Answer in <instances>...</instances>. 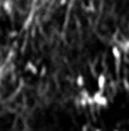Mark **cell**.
<instances>
[{
	"mask_svg": "<svg viewBox=\"0 0 129 131\" xmlns=\"http://www.w3.org/2000/svg\"><path fill=\"white\" fill-rule=\"evenodd\" d=\"M92 99H94L95 106H97V107H108V104H109L108 97H106V95L104 94V92H101V90L94 92V93H92Z\"/></svg>",
	"mask_w": 129,
	"mask_h": 131,
	"instance_id": "cell-1",
	"label": "cell"
},
{
	"mask_svg": "<svg viewBox=\"0 0 129 131\" xmlns=\"http://www.w3.org/2000/svg\"><path fill=\"white\" fill-rule=\"evenodd\" d=\"M96 87H97V90H101V92L105 90V88H106V77H105V74L101 73L96 77Z\"/></svg>",
	"mask_w": 129,
	"mask_h": 131,
	"instance_id": "cell-2",
	"label": "cell"
},
{
	"mask_svg": "<svg viewBox=\"0 0 129 131\" xmlns=\"http://www.w3.org/2000/svg\"><path fill=\"white\" fill-rule=\"evenodd\" d=\"M111 55H113V57H114V60L117 61V62H120L122 61V50L118 47V46H113L111 47Z\"/></svg>",
	"mask_w": 129,
	"mask_h": 131,
	"instance_id": "cell-3",
	"label": "cell"
},
{
	"mask_svg": "<svg viewBox=\"0 0 129 131\" xmlns=\"http://www.w3.org/2000/svg\"><path fill=\"white\" fill-rule=\"evenodd\" d=\"M25 70L29 71V73H32V74H37V73H38V69H37V66L34 65L33 61H28V62H27V65H25Z\"/></svg>",
	"mask_w": 129,
	"mask_h": 131,
	"instance_id": "cell-4",
	"label": "cell"
},
{
	"mask_svg": "<svg viewBox=\"0 0 129 131\" xmlns=\"http://www.w3.org/2000/svg\"><path fill=\"white\" fill-rule=\"evenodd\" d=\"M76 85L80 88V89H82V88L85 87V78H84V75L82 74H79L77 77H76Z\"/></svg>",
	"mask_w": 129,
	"mask_h": 131,
	"instance_id": "cell-5",
	"label": "cell"
},
{
	"mask_svg": "<svg viewBox=\"0 0 129 131\" xmlns=\"http://www.w3.org/2000/svg\"><path fill=\"white\" fill-rule=\"evenodd\" d=\"M123 87H124V89H125L127 92H129V80L127 78L123 79Z\"/></svg>",
	"mask_w": 129,
	"mask_h": 131,
	"instance_id": "cell-6",
	"label": "cell"
},
{
	"mask_svg": "<svg viewBox=\"0 0 129 131\" xmlns=\"http://www.w3.org/2000/svg\"><path fill=\"white\" fill-rule=\"evenodd\" d=\"M46 73H47V68H46V66H43L42 70H41V77H44V75H46Z\"/></svg>",
	"mask_w": 129,
	"mask_h": 131,
	"instance_id": "cell-7",
	"label": "cell"
},
{
	"mask_svg": "<svg viewBox=\"0 0 129 131\" xmlns=\"http://www.w3.org/2000/svg\"><path fill=\"white\" fill-rule=\"evenodd\" d=\"M66 4V0H60V5H65Z\"/></svg>",
	"mask_w": 129,
	"mask_h": 131,
	"instance_id": "cell-8",
	"label": "cell"
},
{
	"mask_svg": "<svg viewBox=\"0 0 129 131\" xmlns=\"http://www.w3.org/2000/svg\"><path fill=\"white\" fill-rule=\"evenodd\" d=\"M82 131H87V126H86V125L82 127Z\"/></svg>",
	"mask_w": 129,
	"mask_h": 131,
	"instance_id": "cell-9",
	"label": "cell"
},
{
	"mask_svg": "<svg viewBox=\"0 0 129 131\" xmlns=\"http://www.w3.org/2000/svg\"><path fill=\"white\" fill-rule=\"evenodd\" d=\"M94 131H101V130H100V129H97V127H96V129H95V130H94Z\"/></svg>",
	"mask_w": 129,
	"mask_h": 131,
	"instance_id": "cell-10",
	"label": "cell"
},
{
	"mask_svg": "<svg viewBox=\"0 0 129 131\" xmlns=\"http://www.w3.org/2000/svg\"><path fill=\"white\" fill-rule=\"evenodd\" d=\"M113 131H120V130H118V129H115V130H113Z\"/></svg>",
	"mask_w": 129,
	"mask_h": 131,
	"instance_id": "cell-11",
	"label": "cell"
}]
</instances>
